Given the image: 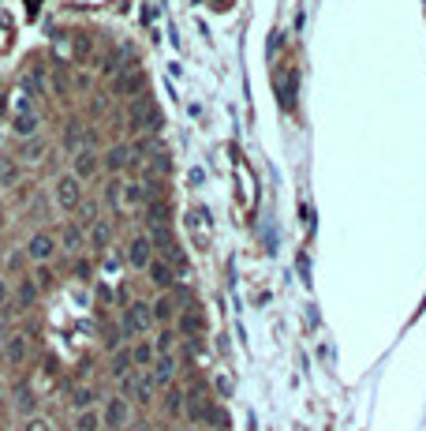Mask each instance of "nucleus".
<instances>
[{
	"mask_svg": "<svg viewBox=\"0 0 426 431\" xmlns=\"http://www.w3.org/2000/svg\"><path fill=\"white\" fill-rule=\"evenodd\" d=\"M150 322H154L150 308L135 300V304H127L124 319H120V330H124V338H139V334H146V330H150Z\"/></svg>",
	"mask_w": 426,
	"mask_h": 431,
	"instance_id": "obj_1",
	"label": "nucleus"
},
{
	"mask_svg": "<svg viewBox=\"0 0 426 431\" xmlns=\"http://www.w3.org/2000/svg\"><path fill=\"white\" fill-rule=\"evenodd\" d=\"M57 203L64 210H79L83 207V188H79V180H75L71 172H64V177L57 180Z\"/></svg>",
	"mask_w": 426,
	"mask_h": 431,
	"instance_id": "obj_2",
	"label": "nucleus"
},
{
	"mask_svg": "<svg viewBox=\"0 0 426 431\" xmlns=\"http://www.w3.org/2000/svg\"><path fill=\"white\" fill-rule=\"evenodd\" d=\"M27 255L34 259V263H49L52 255H57V236H49V233H34L27 240Z\"/></svg>",
	"mask_w": 426,
	"mask_h": 431,
	"instance_id": "obj_3",
	"label": "nucleus"
},
{
	"mask_svg": "<svg viewBox=\"0 0 426 431\" xmlns=\"http://www.w3.org/2000/svg\"><path fill=\"white\" fill-rule=\"evenodd\" d=\"M127 263L135 266V271H146V266L154 263V244H150V236H135V240L127 244Z\"/></svg>",
	"mask_w": 426,
	"mask_h": 431,
	"instance_id": "obj_4",
	"label": "nucleus"
},
{
	"mask_svg": "<svg viewBox=\"0 0 426 431\" xmlns=\"http://www.w3.org/2000/svg\"><path fill=\"white\" fill-rule=\"evenodd\" d=\"M105 427L124 431L127 427V397H108L105 402Z\"/></svg>",
	"mask_w": 426,
	"mask_h": 431,
	"instance_id": "obj_5",
	"label": "nucleus"
},
{
	"mask_svg": "<svg viewBox=\"0 0 426 431\" xmlns=\"http://www.w3.org/2000/svg\"><path fill=\"white\" fill-rule=\"evenodd\" d=\"M27 353H30V338L27 334H8L4 338V357H8V364H27Z\"/></svg>",
	"mask_w": 426,
	"mask_h": 431,
	"instance_id": "obj_6",
	"label": "nucleus"
},
{
	"mask_svg": "<svg viewBox=\"0 0 426 431\" xmlns=\"http://www.w3.org/2000/svg\"><path fill=\"white\" fill-rule=\"evenodd\" d=\"M124 394H131L139 405H150V397H154V379L150 375H135V379H124Z\"/></svg>",
	"mask_w": 426,
	"mask_h": 431,
	"instance_id": "obj_7",
	"label": "nucleus"
},
{
	"mask_svg": "<svg viewBox=\"0 0 426 431\" xmlns=\"http://www.w3.org/2000/svg\"><path fill=\"white\" fill-rule=\"evenodd\" d=\"M150 379H154V386H172V379H176V360H172V353H165V357H157L150 364Z\"/></svg>",
	"mask_w": 426,
	"mask_h": 431,
	"instance_id": "obj_8",
	"label": "nucleus"
},
{
	"mask_svg": "<svg viewBox=\"0 0 426 431\" xmlns=\"http://www.w3.org/2000/svg\"><path fill=\"white\" fill-rule=\"evenodd\" d=\"M150 98H142V102H131V116H127V128H131V135H146V124H150Z\"/></svg>",
	"mask_w": 426,
	"mask_h": 431,
	"instance_id": "obj_9",
	"label": "nucleus"
},
{
	"mask_svg": "<svg viewBox=\"0 0 426 431\" xmlns=\"http://www.w3.org/2000/svg\"><path fill=\"white\" fill-rule=\"evenodd\" d=\"M135 90H142V71L139 64L135 68H124L116 75V94H124V98H135Z\"/></svg>",
	"mask_w": 426,
	"mask_h": 431,
	"instance_id": "obj_10",
	"label": "nucleus"
},
{
	"mask_svg": "<svg viewBox=\"0 0 426 431\" xmlns=\"http://www.w3.org/2000/svg\"><path fill=\"white\" fill-rule=\"evenodd\" d=\"M97 165H101V161H97L94 150H79V154H75V169H71V177H75V180H90L94 172H97Z\"/></svg>",
	"mask_w": 426,
	"mask_h": 431,
	"instance_id": "obj_11",
	"label": "nucleus"
},
{
	"mask_svg": "<svg viewBox=\"0 0 426 431\" xmlns=\"http://www.w3.org/2000/svg\"><path fill=\"white\" fill-rule=\"evenodd\" d=\"M146 271H150V282H154L157 289H172V285H176V278H172V266L165 263V259H154Z\"/></svg>",
	"mask_w": 426,
	"mask_h": 431,
	"instance_id": "obj_12",
	"label": "nucleus"
},
{
	"mask_svg": "<svg viewBox=\"0 0 426 431\" xmlns=\"http://www.w3.org/2000/svg\"><path fill=\"white\" fill-rule=\"evenodd\" d=\"M176 308H180V300L165 293L154 308H150V315H154V322H172V319H176Z\"/></svg>",
	"mask_w": 426,
	"mask_h": 431,
	"instance_id": "obj_13",
	"label": "nucleus"
},
{
	"mask_svg": "<svg viewBox=\"0 0 426 431\" xmlns=\"http://www.w3.org/2000/svg\"><path fill=\"white\" fill-rule=\"evenodd\" d=\"M127 165H131V146L120 143V146H113V150L105 154V169H108V172H120V169H127Z\"/></svg>",
	"mask_w": 426,
	"mask_h": 431,
	"instance_id": "obj_14",
	"label": "nucleus"
},
{
	"mask_svg": "<svg viewBox=\"0 0 426 431\" xmlns=\"http://www.w3.org/2000/svg\"><path fill=\"white\" fill-rule=\"evenodd\" d=\"M34 405H38V402H34V390H30V383L19 379V383H15V409L30 416V413H34Z\"/></svg>",
	"mask_w": 426,
	"mask_h": 431,
	"instance_id": "obj_15",
	"label": "nucleus"
},
{
	"mask_svg": "<svg viewBox=\"0 0 426 431\" xmlns=\"http://www.w3.org/2000/svg\"><path fill=\"white\" fill-rule=\"evenodd\" d=\"M180 330H183V334H191V338H194V334H202V311L194 308V304L183 308V315H180Z\"/></svg>",
	"mask_w": 426,
	"mask_h": 431,
	"instance_id": "obj_16",
	"label": "nucleus"
},
{
	"mask_svg": "<svg viewBox=\"0 0 426 431\" xmlns=\"http://www.w3.org/2000/svg\"><path fill=\"white\" fill-rule=\"evenodd\" d=\"M38 132V116L34 113H15V135L19 139H34Z\"/></svg>",
	"mask_w": 426,
	"mask_h": 431,
	"instance_id": "obj_17",
	"label": "nucleus"
},
{
	"mask_svg": "<svg viewBox=\"0 0 426 431\" xmlns=\"http://www.w3.org/2000/svg\"><path fill=\"white\" fill-rule=\"evenodd\" d=\"M60 240H64V252H68V255H75V252H79V247H83V229H79V225H64Z\"/></svg>",
	"mask_w": 426,
	"mask_h": 431,
	"instance_id": "obj_18",
	"label": "nucleus"
},
{
	"mask_svg": "<svg viewBox=\"0 0 426 431\" xmlns=\"http://www.w3.org/2000/svg\"><path fill=\"white\" fill-rule=\"evenodd\" d=\"M131 360H135V368H150V364H154V345L150 341L131 345Z\"/></svg>",
	"mask_w": 426,
	"mask_h": 431,
	"instance_id": "obj_19",
	"label": "nucleus"
},
{
	"mask_svg": "<svg viewBox=\"0 0 426 431\" xmlns=\"http://www.w3.org/2000/svg\"><path fill=\"white\" fill-rule=\"evenodd\" d=\"M41 158H45V143H38V139H27L19 161H23V165H34V161H41Z\"/></svg>",
	"mask_w": 426,
	"mask_h": 431,
	"instance_id": "obj_20",
	"label": "nucleus"
},
{
	"mask_svg": "<svg viewBox=\"0 0 426 431\" xmlns=\"http://www.w3.org/2000/svg\"><path fill=\"white\" fill-rule=\"evenodd\" d=\"M34 300H38V285L34 282H19L15 285V304L19 308H34Z\"/></svg>",
	"mask_w": 426,
	"mask_h": 431,
	"instance_id": "obj_21",
	"label": "nucleus"
},
{
	"mask_svg": "<svg viewBox=\"0 0 426 431\" xmlns=\"http://www.w3.org/2000/svg\"><path fill=\"white\" fill-rule=\"evenodd\" d=\"M135 368V360H131V353H113V379H127V371Z\"/></svg>",
	"mask_w": 426,
	"mask_h": 431,
	"instance_id": "obj_22",
	"label": "nucleus"
},
{
	"mask_svg": "<svg viewBox=\"0 0 426 431\" xmlns=\"http://www.w3.org/2000/svg\"><path fill=\"white\" fill-rule=\"evenodd\" d=\"M101 338H105V349H108V353H120V341H124V330H120L116 322H105V327H101Z\"/></svg>",
	"mask_w": 426,
	"mask_h": 431,
	"instance_id": "obj_23",
	"label": "nucleus"
},
{
	"mask_svg": "<svg viewBox=\"0 0 426 431\" xmlns=\"http://www.w3.org/2000/svg\"><path fill=\"white\" fill-rule=\"evenodd\" d=\"M71 431H101V416L94 413V409H83L79 420H75V427Z\"/></svg>",
	"mask_w": 426,
	"mask_h": 431,
	"instance_id": "obj_24",
	"label": "nucleus"
},
{
	"mask_svg": "<svg viewBox=\"0 0 426 431\" xmlns=\"http://www.w3.org/2000/svg\"><path fill=\"white\" fill-rule=\"evenodd\" d=\"M165 413H169V416H180V413H183V390H180V386H169V397H165Z\"/></svg>",
	"mask_w": 426,
	"mask_h": 431,
	"instance_id": "obj_25",
	"label": "nucleus"
},
{
	"mask_svg": "<svg viewBox=\"0 0 426 431\" xmlns=\"http://www.w3.org/2000/svg\"><path fill=\"white\" fill-rule=\"evenodd\" d=\"M165 132V113H161V105L154 102L150 105V124H146V135H161Z\"/></svg>",
	"mask_w": 426,
	"mask_h": 431,
	"instance_id": "obj_26",
	"label": "nucleus"
},
{
	"mask_svg": "<svg viewBox=\"0 0 426 431\" xmlns=\"http://www.w3.org/2000/svg\"><path fill=\"white\" fill-rule=\"evenodd\" d=\"M172 345H176V334L165 327V330L157 334V341H154V353H161V357H165V353H172Z\"/></svg>",
	"mask_w": 426,
	"mask_h": 431,
	"instance_id": "obj_27",
	"label": "nucleus"
},
{
	"mask_svg": "<svg viewBox=\"0 0 426 431\" xmlns=\"http://www.w3.org/2000/svg\"><path fill=\"white\" fill-rule=\"evenodd\" d=\"M150 169H154V172H165V177H169V169H172V158H169V154H161V150H157V154L150 158Z\"/></svg>",
	"mask_w": 426,
	"mask_h": 431,
	"instance_id": "obj_28",
	"label": "nucleus"
},
{
	"mask_svg": "<svg viewBox=\"0 0 426 431\" xmlns=\"http://www.w3.org/2000/svg\"><path fill=\"white\" fill-rule=\"evenodd\" d=\"M64 143L75 150V146L83 143V128H79V124H68V128H64Z\"/></svg>",
	"mask_w": 426,
	"mask_h": 431,
	"instance_id": "obj_29",
	"label": "nucleus"
},
{
	"mask_svg": "<svg viewBox=\"0 0 426 431\" xmlns=\"http://www.w3.org/2000/svg\"><path fill=\"white\" fill-rule=\"evenodd\" d=\"M90 244L97 247V252H101V247H108V229H105V225H94V233H90Z\"/></svg>",
	"mask_w": 426,
	"mask_h": 431,
	"instance_id": "obj_30",
	"label": "nucleus"
},
{
	"mask_svg": "<svg viewBox=\"0 0 426 431\" xmlns=\"http://www.w3.org/2000/svg\"><path fill=\"white\" fill-rule=\"evenodd\" d=\"M90 402H94V390H90V386H79V390H75V405H79V413H83V409H90Z\"/></svg>",
	"mask_w": 426,
	"mask_h": 431,
	"instance_id": "obj_31",
	"label": "nucleus"
},
{
	"mask_svg": "<svg viewBox=\"0 0 426 431\" xmlns=\"http://www.w3.org/2000/svg\"><path fill=\"white\" fill-rule=\"evenodd\" d=\"M23 431H52V424H49V420H45V416H30Z\"/></svg>",
	"mask_w": 426,
	"mask_h": 431,
	"instance_id": "obj_32",
	"label": "nucleus"
},
{
	"mask_svg": "<svg viewBox=\"0 0 426 431\" xmlns=\"http://www.w3.org/2000/svg\"><path fill=\"white\" fill-rule=\"evenodd\" d=\"M34 285H38V289H49V285H52V274H49V266H41V271H38Z\"/></svg>",
	"mask_w": 426,
	"mask_h": 431,
	"instance_id": "obj_33",
	"label": "nucleus"
},
{
	"mask_svg": "<svg viewBox=\"0 0 426 431\" xmlns=\"http://www.w3.org/2000/svg\"><path fill=\"white\" fill-rule=\"evenodd\" d=\"M75 57H79V60H86V57H90V41H86L83 34H79V41H75Z\"/></svg>",
	"mask_w": 426,
	"mask_h": 431,
	"instance_id": "obj_34",
	"label": "nucleus"
},
{
	"mask_svg": "<svg viewBox=\"0 0 426 431\" xmlns=\"http://www.w3.org/2000/svg\"><path fill=\"white\" fill-rule=\"evenodd\" d=\"M30 90H34V94H41V90H45V79H41V71H30Z\"/></svg>",
	"mask_w": 426,
	"mask_h": 431,
	"instance_id": "obj_35",
	"label": "nucleus"
},
{
	"mask_svg": "<svg viewBox=\"0 0 426 431\" xmlns=\"http://www.w3.org/2000/svg\"><path fill=\"white\" fill-rule=\"evenodd\" d=\"M94 214H97V210L90 207V203H83V207H79V218H83V221H94Z\"/></svg>",
	"mask_w": 426,
	"mask_h": 431,
	"instance_id": "obj_36",
	"label": "nucleus"
},
{
	"mask_svg": "<svg viewBox=\"0 0 426 431\" xmlns=\"http://www.w3.org/2000/svg\"><path fill=\"white\" fill-rule=\"evenodd\" d=\"M8 300H12V289H8V282H0V308H4Z\"/></svg>",
	"mask_w": 426,
	"mask_h": 431,
	"instance_id": "obj_37",
	"label": "nucleus"
},
{
	"mask_svg": "<svg viewBox=\"0 0 426 431\" xmlns=\"http://www.w3.org/2000/svg\"><path fill=\"white\" fill-rule=\"evenodd\" d=\"M0 225H4V203H0Z\"/></svg>",
	"mask_w": 426,
	"mask_h": 431,
	"instance_id": "obj_38",
	"label": "nucleus"
},
{
	"mask_svg": "<svg viewBox=\"0 0 426 431\" xmlns=\"http://www.w3.org/2000/svg\"><path fill=\"white\" fill-rule=\"evenodd\" d=\"M135 431H150V427H146V424H139V427H135Z\"/></svg>",
	"mask_w": 426,
	"mask_h": 431,
	"instance_id": "obj_39",
	"label": "nucleus"
},
{
	"mask_svg": "<svg viewBox=\"0 0 426 431\" xmlns=\"http://www.w3.org/2000/svg\"><path fill=\"white\" fill-rule=\"evenodd\" d=\"M0 113H4V102H0Z\"/></svg>",
	"mask_w": 426,
	"mask_h": 431,
	"instance_id": "obj_40",
	"label": "nucleus"
}]
</instances>
